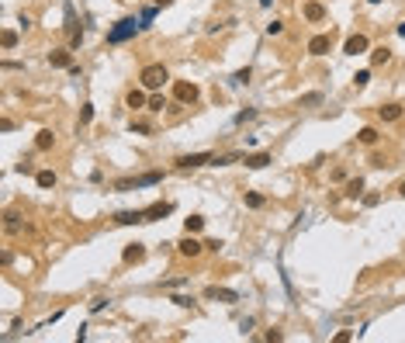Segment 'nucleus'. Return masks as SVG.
Instances as JSON below:
<instances>
[{
  "instance_id": "nucleus-15",
  "label": "nucleus",
  "mask_w": 405,
  "mask_h": 343,
  "mask_svg": "<svg viewBox=\"0 0 405 343\" xmlns=\"http://www.w3.org/2000/svg\"><path fill=\"white\" fill-rule=\"evenodd\" d=\"M52 146H56V132H52V129H42V132L35 135V149L49 152V149H52Z\"/></svg>"
},
{
  "instance_id": "nucleus-12",
  "label": "nucleus",
  "mask_w": 405,
  "mask_h": 343,
  "mask_svg": "<svg viewBox=\"0 0 405 343\" xmlns=\"http://www.w3.org/2000/svg\"><path fill=\"white\" fill-rule=\"evenodd\" d=\"M301 14H305V21L319 24V21H326V7H322V4H315V0H309V4L301 7Z\"/></svg>"
},
{
  "instance_id": "nucleus-33",
  "label": "nucleus",
  "mask_w": 405,
  "mask_h": 343,
  "mask_svg": "<svg viewBox=\"0 0 405 343\" xmlns=\"http://www.w3.org/2000/svg\"><path fill=\"white\" fill-rule=\"evenodd\" d=\"M332 340H336V343H350V340H353V333H350V329H340Z\"/></svg>"
},
{
  "instance_id": "nucleus-20",
  "label": "nucleus",
  "mask_w": 405,
  "mask_h": 343,
  "mask_svg": "<svg viewBox=\"0 0 405 343\" xmlns=\"http://www.w3.org/2000/svg\"><path fill=\"white\" fill-rule=\"evenodd\" d=\"M163 180V173L153 170V173H142V177H135V188H153V184H159Z\"/></svg>"
},
{
  "instance_id": "nucleus-32",
  "label": "nucleus",
  "mask_w": 405,
  "mask_h": 343,
  "mask_svg": "<svg viewBox=\"0 0 405 343\" xmlns=\"http://www.w3.org/2000/svg\"><path fill=\"white\" fill-rule=\"evenodd\" d=\"M132 132L146 135V132H153V125H149V121H132Z\"/></svg>"
},
{
  "instance_id": "nucleus-37",
  "label": "nucleus",
  "mask_w": 405,
  "mask_h": 343,
  "mask_svg": "<svg viewBox=\"0 0 405 343\" xmlns=\"http://www.w3.org/2000/svg\"><path fill=\"white\" fill-rule=\"evenodd\" d=\"M104 305H108V298H94V302H90V312H100Z\"/></svg>"
},
{
  "instance_id": "nucleus-26",
  "label": "nucleus",
  "mask_w": 405,
  "mask_h": 343,
  "mask_svg": "<svg viewBox=\"0 0 405 343\" xmlns=\"http://www.w3.org/2000/svg\"><path fill=\"white\" fill-rule=\"evenodd\" d=\"M35 180H39V188H56V173L52 170H39Z\"/></svg>"
},
{
  "instance_id": "nucleus-3",
  "label": "nucleus",
  "mask_w": 405,
  "mask_h": 343,
  "mask_svg": "<svg viewBox=\"0 0 405 343\" xmlns=\"http://www.w3.org/2000/svg\"><path fill=\"white\" fill-rule=\"evenodd\" d=\"M174 94L180 104H197V97H201V90H197V83H187V80H177L174 83Z\"/></svg>"
},
{
  "instance_id": "nucleus-40",
  "label": "nucleus",
  "mask_w": 405,
  "mask_h": 343,
  "mask_svg": "<svg viewBox=\"0 0 405 343\" xmlns=\"http://www.w3.org/2000/svg\"><path fill=\"white\" fill-rule=\"evenodd\" d=\"M205 250H215V253H218V250H222V243H218V239H205Z\"/></svg>"
},
{
  "instance_id": "nucleus-24",
  "label": "nucleus",
  "mask_w": 405,
  "mask_h": 343,
  "mask_svg": "<svg viewBox=\"0 0 405 343\" xmlns=\"http://www.w3.org/2000/svg\"><path fill=\"white\" fill-rule=\"evenodd\" d=\"M201 229H205V215H191V219L184 222V232H194V236H197Z\"/></svg>"
},
{
  "instance_id": "nucleus-36",
  "label": "nucleus",
  "mask_w": 405,
  "mask_h": 343,
  "mask_svg": "<svg viewBox=\"0 0 405 343\" xmlns=\"http://www.w3.org/2000/svg\"><path fill=\"white\" fill-rule=\"evenodd\" d=\"M232 80H235V83H246V80H250V66H246V70H239V73L232 76Z\"/></svg>"
},
{
  "instance_id": "nucleus-34",
  "label": "nucleus",
  "mask_w": 405,
  "mask_h": 343,
  "mask_svg": "<svg viewBox=\"0 0 405 343\" xmlns=\"http://www.w3.org/2000/svg\"><path fill=\"white\" fill-rule=\"evenodd\" d=\"M229 163H235V156H232V152H229V156H215V167H229Z\"/></svg>"
},
{
  "instance_id": "nucleus-29",
  "label": "nucleus",
  "mask_w": 405,
  "mask_h": 343,
  "mask_svg": "<svg viewBox=\"0 0 405 343\" xmlns=\"http://www.w3.org/2000/svg\"><path fill=\"white\" fill-rule=\"evenodd\" d=\"M263 32H267L270 38H274V35H281V32H284V21H277V18H274V21L267 24V28H263Z\"/></svg>"
},
{
  "instance_id": "nucleus-30",
  "label": "nucleus",
  "mask_w": 405,
  "mask_h": 343,
  "mask_svg": "<svg viewBox=\"0 0 405 343\" xmlns=\"http://www.w3.org/2000/svg\"><path fill=\"white\" fill-rule=\"evenodd\" d=\"M353 83H357V87H367V83H370V70H360V73H353Z\"/></svg>"
},
{
  "instance_id": "nucleus-7",
  "label": "nucleus",
  "mask_w": 405,
  "mask_h": 343,
  "mask_svg": "<svg viewBox=\"0 0 405 343\" xmlns=\"http://www.w3.org/2000/svg\"><path fill=\"white\" fill-rule=\"evenodd\" d=\"M205 298H208V302H225V305H235V302H239V295H235L232 288H218V285H208V288H205Z\"/></svg>"
},
{
  "instance_id": "nucleus-9",
  "label": "nucleus",
  "mask_w": 405,
  "mask_h": 343,
  "mask_svg": "<svg viewBox=\"0 0 405 343\" xmlns=\"http://www.w3.org/2000/svg\"><path fill=\"white\" fill-rule=\"evenodd\" d=\"M367 49H370V42H367V35H360V32H357V35H350L347 45H343V52H347V56H360V52H367Z\"/></svg>"
},
{
  "instance_id": "nucleus-31",
  "label": "nucleus",
  "mask_w": 405,
  "mask_h": 343,
  "mask_svg": "<svg viewBox=\"0 0 405 343\" xmlns=\"http://www.w3.org/2000/svg\"><path fill=\"white\" fill-rule=\"evenodd\" d=\"M146 108H149V111H163V97L153 90V97H149V104H146Z\"/></svg>"
},
{
  "instance_id": "nucleus-2",
  "label": "nucleus",
  "mask_w": 405,
  "mask_h": 343,
  "mask_svg": "<svg viewBox=\"0 0 405 343\" xmlns=\"http://www.w3.org/2000/svg\"><path fill=\"white\" fill-rule=\"evenodd\" d=\"M139 32H142V21H135V18H121L115 28L108 32V45H121V42L135 38Z\"/></svg>"
},
{
  "instance_id": "nucleus-17",
  "label": "nucleus",
  "mask_w": 405,
  "mask_h": 343,
  "mask_svg": "<svg viewBox=\"0 0 405 343\" xmlns=\"http://www.w3.org/2000/svg\"><path fill=\"white\" fill-rule=\"evenodd\" d=\"M402 104H385V108H378V118H381V121H398V118H402Z\"/></svg>"
},
{
  "instance_id": "nucleus-11",
  "label": "nucleus",
  "mask_w": 405,
  "mask_h": 343,
  "mask_svg": "<svg viewBox=\"0 0 405 343\" xmlns=\"http://www.w3.org/2000/svg\"><path fill=\"white\" fill-rule=\"evenodd\" d=\"M142 211H146V222H156V219H166L174 211V205L170 201H156V205H149V208H142Z\"/></svg>"
},
{
  "instance_id": "nucleus-42",
  "label": "nucleus",
  "mask_w": 405,
  "mask_h": 343,
  "mask_svg": "<svg viewBox=\"0 0 405 343\" xmlns=\"http://www.w3.org/2000/svg\"><path fill=\"white\" fill-rule=\"evenodd\" d=\"M398 38H405V24H398Z\"/></svg>"
},
{
  "instance_id": "nucleus-16",
  "label": "nucleus",
  "mask_w": 405,
  "mask_h": 343,
  "mask_svg": "<svg viewBox=\"0 0 405 343\" xmlns=\"http://www.w3.org/2000/svg\"><path fill=\"white\" fill-rule=\"evenodd\" d=\"M270 160H274V156H270V152H250V156H246V160H243V163H246V167H250V170H263V167H267Z\"/></svg>"
},
{
  "instance_id": "nucleus-14",
  "label": "nucleus",
  "mask_w": 405,
  "mask_h": 343,
  "mask_svg": "<svg viewBox=\"0 0 405 343\" xmlns=\"http://www.w3.org/2000/svg\"><path fill=\"white\" fill-rule=\"evenodd\" d=\"M125 104H128V108H135V111H139V108H146V104H149V97H146V87H142V90H128V94H125Z\"/></svg>"
},
{
  "instance_id": "nucleus-35",
  "label": "nucleus",
  "mask_w": 405,
  "mask_h": 343,
  "mask_svg": "<svg viewBox=\"0 0 405 343\" xmlns=\"http://www.w3.org/2000/svg\"><path fill=\"white\" fill-rule=\"evenodd\" d=\"M263 340H270V343H277V340H284V333H281V329H267V336H263Z\"/></svg>"
},
{
  "instance_id": "nucleus-8",
  "label": "nucleus",
  "mask_w": 405,
  "mask_h": 343,
  "mask_svg": "<svg viewBox=\"0 0 405 343\" xmlns=\"http://www.w3.org/2000/svg\"><path fill=\"white\" fill-rule=\"evenodd\" d=\"M49 66L70 70V66H73V49H52V52H49Z\"/></svg>"
},
{
  "instance_id": "nucleus-27",
  "label": "nucleus",
  "mask_w": 405,
  "mask_h": 343,
  "mask_svg": "<svg viewBox=\"0 0 405 343\" xmlns=\"http://www.w3.org/2000/svg\"><path fill=\"white\" fill-rule=\"evenodd\" d=\"M246 208H263V194L250 191V194H246Z\"/></svg>"
},
{
  "instance_id": "nucleus-4",
  "label": "nucleus",
  "mask_w": 405,
  "mask_h": 343,
  "mask_svg": "<svg viewBox=\"0 0 405 343\" xmlns=\"http://www.w3.org/2000/svg\"><path fill=\"white\" fill-rule=\"evenodd\" d=\"M201 250H205V243H201V239H197L194 232H187V236H184V239L177 243V253H180V257H187V260L201 257Z\"/></svg>"
},
{
  "instance_id": "nucleus-1",
  "label": "nucleus",
  "mask_w": 405,
  "mask_h": 343,
  "mask_svg": "<svg viewBox=\"0 0 405 343\" xmlns=\"http://www.w3.org/2000/svg\"><path fill=\"white\" fill-rule=\"evenodd\" d=\"M166 80H170V70H166L163 63H149V66H142V73H139V83H142L146 90H159Z\"/></svg>"
},
{
  "instance_id": "nucleus-38",
  "label": "nucleus",
  "mask_w": 405,
  "mask_h": 343,
  "mask_svg": "<svg viewBox=\"0 0 405 343\" xmlns=\"http://www.w3.org/2000/svg\"><path fill=\"white\" fill-rule=\"evenodd\" d=\"M378 201H381V198H378V194H364V205H367V208H374V205H378Z\"/></svg>"
},
{
  "instance_id": "nucleus-21",
  "label": "nucleus",
  "mask_w": 405,
  "mask_h": 343,
  "mask_svg": "<svg viewBox=\"0 0 405 343\" xmlns=\"http://www.w3.org/2000/svg\"><path fill=\"white\" fill-rule=\"evenodd\" d=\"M347 198H364V180L360 177H350L347 180Z\"/></svg>"
},
{
  "instance_id": "nucleus-22",
  "label": "nucleus",
  "mask_w": 405,
  "mask_h": 343,
  "mask_svg": "<svg viewBox=\"0 0 405 343\" xmlns=\"http://www.w3.org/2000/svg\"><path fill=\"white\" fill-rule=\"evenodd\" d=\"M0 45H4V52H11V49L18 45V32H14V28H4V35H0Z\"/></svg>"
},
{
  "instance_id": "nucleus-6",
  "label": "nucleus",
  "mask_w": 405,
  "mask_h": 343,
  "mask_svg": "<svg viewBox=\"0 0 405 343\" xmlns=\"http://www.w3.org/2000/svg\"><path fill=\"white\" fill-rule=\"evenodd\" d=\"M66 32H70V49H80V21H77V11H73V4H66V24H62Z\"/></svg>"
},
{
  "instance_id": "nucleus-18",
  "label": "nucleus",
  "mask_w": 405,
  "mask_h": 343,
  "mask_svg": "<svg viewBox=\"0 0 405 343\" xmlns=\"http://www.w3.org/2000/svg\"><path fill=\"white\" fill-rule=\"evenodd\" d=\"M115 222H118V226H135V222H146V211H118Z\"/></svg>"
},
{
  "instance_id": "nucleus-28",
  "label": "nucleus",
  "mask_w": 405,
  "mask_h": 343,
  "mask_svg": "<svg viewBox=\"0 0 405 343\" xmlns=\"http://www.w3.org/2000/svg\"><path fill=\"white\" fill-rule=\"evenodd\" d=\"M94 121V104H83V111H80V125H90Z\"/></svg>"
},
{
  "instance_id": "nucleus-23",
  "label": "nucleus",
  "mask_w": 405,
  "mask_h": 343,
  "mask_svg": "<svg viewBox=\"0 0 405 343\" xmlns=\"http://www.w3.org/2000/svg\"><path fill=\"white\" fill-rule=\"evenodd\" d=\"M388 59H391V49H388V45H381V49L370 52V63H374V66H385Z\"/></svg>"
},
{
  "instance_id": "nucleus-41",
  "label": "nucleus",
  "mask_w": 405,
  "mask_h": 343,
  "mask_svg": "<svg viewBox=\"0 0 405 343\" xmlns=\"http://www.w3.org/2000/svg\"><path fill=\"white\" fill-rule=\"evenodd\" d=\"M166 4H174V0H156V7H166Z\"/></svg>"
},
{
  "instance_id": "nucleus-10",
  "label": "nucleus",
  "mask_w": 405,
  "mask_h": 343,
  "mask_svg": "<svg viewBox=\"0 0 405 343\" xmlns=\"http://www.w3.org/2000/svg\"><path fill=\"white\" fill-rule=\"evenodd\" d=\"M329 49H332V35H312L309 38V52L312 56H326Z\"/></svg>"
},
{
  "instance_id": "nucleus-43",
  "label": "nucleus",
  "mask_w": 405,
  "mask_h": 343,
  "mask_svg": "<svg viewBox=\"0 0 405 343\" xmlns=\"http://www.w3.org/2000/svg\"><path fill=\"white\" fill-rule=\"evenodd\" d=\"M398 194H402V198H405V180H402V188H398Z\"/></svg>"
},
{
  "instance_id": "nucleus-39",
  "label": "nucleus",
  "mask_w": 405,
  "mask_h": 343,
  "mask_svg": "<svg viewBox=\"0 0 405 343\" xmlns=\"http://www.w3.org/2000/svg\"><path fill=\"white\" fill-rule=\"evenodd\" d=\"M170 302H177V305H184V308H187V305H191L194 298H184V295H174V298H170Z\"/></svg>"
},
{
  "instance_id": "nucleus-13",
  "label": "nucleus",
  "mask_w": 405,
  "mask_h": 343,
  "mask_svg": "<svg viewBox=\"0 0 405 343\" xmlns=\"http://www.w3.org/2000/svg\"><path fill=\"white\" fill-rule=\"evenodd\" d=\"M121 260H125V264H142V260H146V246H142V243H132V246H125Z\"/></svg>"
},
{
  "instance_id": "nucleus-5",
  "label": "nucleus",
  "mask_w": 405,
  "mask_h": 343,
  "mask_svg": "<svg viewBox=\"0 0 405 343\" xmlns=\"http://www.w3.org/2000/svg\"><path fill=\"white\" fill-rule=\"evenodd\" d=\"M208 163H215L212 152H191V156H180V160H177L180 170H197V167H208Z\"/></svg>"
},
{
  "instance_id": "nucleus-19",
  "label": "nucleus",
  "mask_w": 405,
  "mask_h": 343,
  "mask_svg": "<svg viewBox=\"0 0 405 343\" xmlns=\"http://www.w3.org/2000/svg\"><path fill=\"white\" fill-rule=\"evenodd\" d=\"M357 139H360V142H364V146H374V142H378V139H381V135H378V129H374V125H364V129H360V132H357Z\"/></svg>"
},
{
  "instance_id": "nucleus-25",
  "label": "nucleus",
  "mask_w": 405,
  "mask_h": 343,
  "mask_svg": "<svg viewBox=\"0 0 405 343\" xmlns=\"http://www.w3.org/2000/svg\"><path fill=\"white\" fill-rule=\"evenodd\" d=\"M298 104H301V108H315V104H322V94H319V90H312V94H301V97H298Z\"/></svg>"
}]
</instances>
